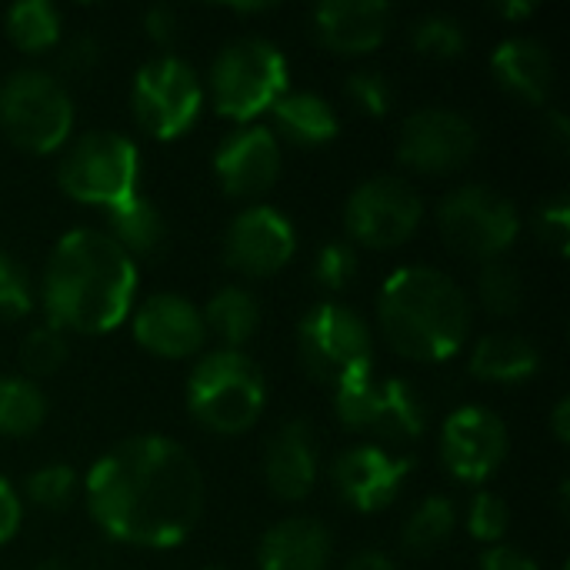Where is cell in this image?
I'll list each match as a JSON object with an SVG mask.
<instances>
[{
	"label": "cell",
	"mask_w": 570,
	"mask_h": 570,
	"mask_svg": "<svg viewBox=\"0 0 570 570\" xmlns=\"http://www.w3.org/2000/svg\"><path fill=\"white\" fill-rule=\"evenodd\" d=\"M87 504L104 534L134 548L180 544L204 508L197 461L170 438L140 434L107 451L87 474Z\"/></svg>",
	"instance_id": "6da1fadb"
},
{
	"label": "cell",
	"mask_w": 570,
	"mask_h": 570,
	"mask_svg": "<svg viewBox=\"0 0 570 570\" xmlns=\"http://www.w3.org/2000/svg\"><path fill=\"white\" fill-rule=\"evenodd\" d=\"M137 294L134 257L97 227H77L57 240L43 267L40 297L50 327L107 334L127 321Z\"/></svg>",
	"instance_id": "7a4b0ae2"
},
{
	"label": "cell",
	"mask_w": 570,
	"mask_h": 570,
	"mask_svg": "<svg viewBox=\"0 0 570 570\" xmlns=\"http://www.w3.org/2000/svg\"><path fill=\"white\" fill-rule=\"evenodd\" d=\"M384 341L411 361L441 364L454 357L471 331V301L454 277L411 264L394 271L377 301Z\"/></svg>",
	"instance_id": "3957f363"
},
{
	"label": "cell",
	"mask_w": 570,
	"mask_h": 570,
	"mask_svg": "<svg viewBox=\"0 0 570 570\" xmlns=\"http://www.w3.org/2000/svg\"><path fill=\"white\" fill-rule=\"evenodd\" d=\"M267 404V381L244 351H210L187 377V407L214 434H244Z\"/></svg>",
	"instance_id": "277c9868"
},
{
	"label": "cell",
	"mask_w": 570,
	"mask_h": 570,
	"mask_svg": "<svg viewBox=\"0 0 570 570\" xmlns=\"http://www.w3.org/2000/svg\"><path fill=\"white\" fill-rule=\"evenodd\" d=\"M207 83L220 117L250 120L287 94V60L277 43L240 37L214 57Z\"/></svg>",
	"instance_id": "5b68a950"
},
{
	"label": "cell",
	"mask_w": 570,
	"mask_h": 570,
	"mask_svg": "<svg viewBox=\"0 0 570 570\" xmlns=\"http://www.w3.org/2000/svg\"><path fill=\"white\" fill-rule=\"evenodd\" d=\"M0 127L17 147L50 154L70 137L73 100L53 73L33 67L13 70L0 87Z\"/></svg>",
	"instance_id": "8992f818"
},
{
	"label": "cell",
	"mask_w": 570,
	"mask_h": 570,
	"mask_svg": "<svg viewBox=\"0 0 570 570\" xmlns=\"http://www.w3.org/2000/svg\"><path fill=\"white\" fill-rule=\"evenodd\" d=\"M297 347L311 377L331 387L374 371V337L367 321L337 301H321L301 317Z\"/></svg>",
	"instance_id": "52a82bcc"
},
{
	"label": "cell",
	"mask_w": 570,
	"mask_h": 570,
	"mask_svg": "<svg viewBox=\"0 0 570 570\" xmlns=\"http://www.w3.org/2000/svg\"><path fill=\"white\" fill-rule=\"evenodd\" d=\"M140 154L137 144L114 130H90L70 144L60 160V187L80 200L97 207H117L130 194H137Z\"/></svg>",
	"instance_id": "ba28073f"
},
{
	"label": "cell",
	"mask_w": 570,
	"mask_h": 570,
	"mask_svg": "<svg viewBox=\"0 0 570 570\" xmlns=\"http://www.w3.org/2000/svg\"><path fill=\"white\" fill-rule=\"evenodd\" d=\"M337 421L351 431H371L387 441H417L428 431L421 394L401 377H374L364 371L334 387Z\"/></svg>",
	"instance_id": "9c48e42d"
},
{
	"label": "cell",
	"mask_w": 570,
	"mask_h": 570,
	"mask_svg": "<svg viewBox=\"0 0 570 570\" xmlns=\"http://www.w3.org/2000/svg\"><path fill=\"white\" fill-rule=\"evenodd\" d=\"M438 230L458 254L474 261H498L511 250L521 230L518 207L484 184L451 190L438 207Z\"/></svg>",
	"instance_id": "30bf717a"
},
{
	"label": "cell",
	"mask_w": 570,
	"mask_h": 570,
	"mask_svg": "<svg viewBox=\"0 0 570 570\" xmlns=\"http://www.w3.org/2000/svg\"><path fill=\"white\" fill-rule=\"evenodd\" d=\"M200 104H204V90L194 70L170 53L147 60L130 87V107L137 124L160 140L190 130V124L200 114Z\"/></svg>",
	"instance_id": "8fae6325"
},
{
	"label": "cell",
	"mask_w": 570,
	"mask_h": 570,
	"mask_svg": "<svg viewBox=\"0 0 570 570\" xmlns=\"http://www.w3.org/2000/svg\"><path fill=\"white\" fill-rule=\"evenodd\" d=\"M424 217L417 190L401 177L364 180L344 207L347 234L364 247H397L404 244Z\"/></svg>",
	"instance_id": "7c38bea8"
},
{
	"label": "cell",
	"mask_w": 570,
	"mask_h": 570,
	"mask_svg": "<svg viewBox=\"0 0 570 570\" xmlns=\"http://www.w3.org/2000/svg\"><path fill=\"white\" fill-rule=\"evenodd\" d=\"M478 150L474 124L451 107L414 110L397 137V157L421 174H451Z\"/></svg>",
	"instance_id": "4fadbf2b"
},
{
	"label": "cell",
	"mask_w": 570,
	"mask_h": 570,
	"mask_svg": "<svg viewBox=\"0 0 570 570\" xmlns=\"http://www.w3.org/2000/svg\"><path fill=\"white\" fill-rule=\"evenodd\" d=\"M508 424L488 407H458L441 428L444 468L468 484L488 481L508 458Z\"/></svg>",
	"instance_id": "5bb4252c"
},
{
	"label": "cell",
	"mask_w": 570,
	"mask_h": 570,
	"mask_svg": "<svg viewBox=\"0 0 570 570\" xmlns=\"http://www.w3.org/2000/svg\"><path fill=\"white\" fill-rule=\"evenodd\" d=\"M297 250L294 224L277 207H247L240 210L224 234V261L247 277L277 274Z\"/></svg>",
	"instance_id": "9a60e30c"
},
{
	"label": "cell",
	"mask_w": 570,
	"mask_h": 570,
	"mask_svg": "<svg viewBox=\"0 0 570 570\" xmlns=\"http://www.w3.org/2000/svg\"><path fill=\"white\" fill-rule=\"evenodd\" d=\"M407 471H411L407 458H394L384 448L364 444V448H347L334 458L331 481L344 504H351L361 514H374L401 494Z\"/></svg>",
	"instance_id": "2e32d148"
},
{
	"label": "cell",
	"mask_w": 570,
	"mask_h": 570,
	"mask_svg": "<svg viewBox=\"0 0 570 570\" xmlns=\"http://www.w3.org/2000/svg\"><path fill=\"white\" fill-rule=\"evenodd\" d=\"M214 174L230 197H257L281 174V144L267 127H237L214 150Z\"/></svg>",
	"instance_id": "e0dca14e"
},
{
	"label": "cell",
	"mask_w": 570,
	"mask_h": 570,
	"mask_svg": "<svg viewBox=\"0 0 570 570\" xmlns=\"http://www.w3.org/2000/svg\"><path fill=\"white\" fill-rule=\"evenodd\" d=\"M134 337L157 357H194L204 347L207 327L200 311L180 294H150L134 311Z\"/></svg>",
	"instance_id": "ac0fdd59"
},
{
	"label": "cell",
	"mask_w": 570,
	"mask_h": 570,
	"mask_svg": "<svg viewBox=\"0 0 570 570\" xmlns=\"http://www.w3.org/2000/svg\"><path fill=\"white\" fill-rule=\"evenodd\" d=\"M391 7L384 0H324L314 7V33L327 50L367 53L384 43Z\"/></svg>",
	"instance_id": "d6986e66"
},
{
	"label": "cell",
	"mask_w": 570,
	"mask_h": 570,
	"mask_svg": "<svg viewBox=\"0 0 570 570\" xmlns=\"http://www.w3.org/2000/svg\"><path fill=\"white\" fill-rule=\"evenodd\" d=\"M321 471L317 441L307 421H291L267 441L264 451V478L267 488L284 501H301L314 491Z\"/></svg>",
	"instance_id": "ffe728a7"
},
{
	"label": "cell",
	"mask_w": 570,
	"mask_h": 570,
	"mask_svg": "<svg viewBox=\"0 0 570 570\" xmlns=\"http://www.w3.org/2000/svg\"><path fill=\"white\" fill-rule=\"evenodd\" d=\"M331 531L314 518H287L274 524L257 548L261 570H327Z\"/></svg>",
	"instance_id": "44dd1931"
},
{
	"label": "cell",
	"mask_w": 570,
	"mask_h": 570,
	"mask_svg": "<svg viewBox=\"0 0 570 570\" xmlns=\"http://www.w3.org/2000/svg\"><path fill=\"white\" fill-rule=\"evenodd\" d=\"M491 70L508 94L528 104H544L551 97L554 60L548 47L538 43L534 37H508L504 43H498L491 57Z\"/></svg>",
	"instance_id": "7402d4cb"
},
{
	"label": "cell",
	"mask_w": 570,
	"mask_h": 570,
	"mask_svg": "<svg viewBox=\"0 0 570 570\" xmlns=\"http://www.w3.org/2000/svg\"><path fill=\"white\" fill-rule=\"evenodd\" d=\"M271 114H274L277 130L301 147H321L334 140L341 130L334 107L314 90H294V94L287 90L284 97H277Z\"/></svg>",
	"instance_id": "603a6c76"
},
{
	"label": "cell",
	"mask_w": 570,
	"mask_h": 570,
	"mask_svg": "<svg viewBox=\"0 0 570 570\" xmlns=\"http://www.w3.org/2000/svg\"><path fill=\"white\" fill-rule=\"evenodd\" d=\"M541 354L528 337L518 334H491L478 341L471 354V374L491 384H524L538 374Z\"/></svg>",
	"instance_id": "cb8c5ba5"
},
{
	"label": "cell",
	"mask_w": 570,
	"mask_h": 570,
	"mask_svg": "<svg viewBox=\"0 0 570 570\" xmlns=\"http://www.w3.org/2000/svg\"><path fill=\"white\" fill-rule=\"evenodd\" d=\"M204 327L217 334L230 351L247 344L261 327V304L244 287H220L204 307Z\"/></svg>",
	"instance_id": "d4e9b609"
},
{
	"label": "cell",
	"mask_w": 570,
	"mask_h": 570,
	"mask_svg": "<svg viewBox=\"0 0 570 570\" xmlns=\"http://www.w3.org/2000/svg\"><path fill=\"white\" fill-rule=\"evenodd\" d=\"M107 220H110V237L134 257V254H154L167 234L164 227V214L157 210L154 200L140 197V194H130L124 204L110 207L107 210Z\"/></svg>",
	"instance_id": "484cf974"
},
{
	"label": "cell",
	"mask_w": 570,
	"mask_h": 570,
	"mask_svg": "<svg viewBox=\"0 0 570 570\" xmlns=\"http://www.w3.org/2000/svg\"><path fill=\"white\" fill-rule=\"evenodd\" d=\"M7 33L27 53L50 50L60 40V10L50 0H20L7 10Z\"/></svg>",
	"instance_id": "4316f807"
},
{
	"label": "cell",
	"mask_w": 570,
	"mask_h": 570,
	"mask_svg": "<svg viewBox=\"0 0 570 570\" xmlns=\"http://www.w3.org/2000/svg\"><path fill=\"white\" fill-rule=\"evenodd\" d=\"M47 417V401L33 381L23 377H0V434L3 438H27Z\"/></svg>",
	"instance_id": "83f0119b"
},
{
	"label": "cell",
	"mask_w": 570,
	"mask_h": 570,
	"mask_svg": "<svg viewBox=\"0 0 570 570\" xmlns=\"http://www.w3.org/2000/svg\"><path fill=\"white\" fill-rule=\"evenodd\" d=\"M458 528V508L448 498H428L404 524V548L411 554H434L451 541Z\"/></svg>",
	"instance_id": "f1b7e54d"
},
{
	"label": "cell",
	"mask_w": 570,
	"mask_h": 570,
	"mask_svg": "<svg viewBox=\"0 0 570 570\" xmlns=\"http://www.w3.org/2000/svg\"><path fill=\"white\" fill-rule=\"evenodd\" d=\"M478 297L498 317L514 314L524 304V277H521V271L504 257L488 261L481 277H478Z\"/></svg>",
	"instance_id": "f546056e"
},
{
	"label": "cell",
	"mask_w": 570,
	"mask_h": 570,
	"mask_svg": "<svg viewBox=\"0 0 570 570\" xmlns=\"http://www.w3.org/2000/svg\"><path fill=\"white\" fill-rule=\"evenodd\" d=\"M411 43L428 60H454L468 47L464 27L448 13H428L411 27Z\"/></svg>",
	"instance_id": "4dcf8cb0"
},
{
	"label": "cell",
	"mask_w": 570,
	"mask_h": 570,
	"mask_svg": "<svg viewBox=\"0 0 570 570\" xmlns=\"http://www.w3.org/2000/svg\"><path fill=\"white\" fill-rule=\"evenodd\" d=\"M20 364L33 377L57 374L67 364V337H63V331H57L50 324L30 331L23 337V347H20Z\"/></svg>",
	"instance_id": "1f68e13d"
},
{
	"label": "cell",
	"mask_w": 570,
	"mask_h": 570,
	"mask_svg": "<svg viewBox=\"0 0 570 570\" xmlns=\"http://www.w3.org/2000/svg\"><path fill=\"white\" fill-rule=\"evenodd\" d=\"M33 311V284L27 267L0 250V321H20Z\"/></svg>",
	"instance_id": "d6a6232c"
},
{
	"label": "cell",
	"mask_w": 570,
	"mask_h": 570,
	"mask_svg": "<svg viewBox=\"0 0 570 570\" xmlns=\"http://www.w3.org/2000/svg\"><path fill=\"white\" fill-rule=\"evenodd\" d=\"M77 494V474L67 464H47L27 478V498L43 511H60Z\"/></svg>",
	"instance_id": "836d02e7"
},
{
	"label": "cell",
	"mask_w": 570,
	"mask_h": 570,
	"mask_svg": "<svg viewBox=\"0 0 570 570\" xmlns=\"http://www.w3.org/2000/svg\"><path fill=\"white\" fill-rule=\"evenodd\" d=\"M357 277V250L351 244H324L314 257V281L324 291H347Z\"/></svg>",
	"instance_id": "e575fe53"
},
{
	"label": "cell",
	"mask_w": 570,
	"mask_h": 570,
	"mask_svg": "<svg viewBox=\"0 0 570 570\" xmlns=\"http://www.w3.org/2000/svg\"><path fill=\"white\" fill-rule=\"evenodd\" d=\"M508 528H511V511H508L504 498L481 491L468 508V531L484 544H498L508 534Z\"/></svg>",
	"instance_id": "d590c367"
},
{
	"label": "cell",
	"mask_w": 570,
	"mask_h": 570,
	"mask_svg": "<svg viewBox=\"0 0 570 570\" xmlns=\"http://www.w3.org/2000/svg\"><path fill=\"white\" fill-rule=\"evenodd\" d=\"M347 97L367 114V117H384L394 107V87L384 73L377 70H357L347 77Z\"/></svg>",
	"instance_id": "8d00e7d4"
},
{
	"label": "cell",
	"mask_w": 570,
	"mask_h": 570,
	"mask_svg": "<svg viewBox=\"0 0 570 570\" xmlns=\"http://www.w3.org/2000/svg\"><path fill=\"white\" fill-rule=\"evenodd\" d=\"M538 234L554 254H568L570 240V200L568 194H554L551 200L541 204L538 210Z\"/></svg>",
	"instance_id": "74e56055"
},
{
	"label": "cell",
	"mask_w": 570,
	"mask_h": 570,
	"mask_svg": "<svg viewBox=\"0 0 570 570\" xmlns=\"http://www.w3.org/2000/svg\"><path fill=\"white\" fill-rule=\"evenodd\" d=\"M481 570H541L538 561L518 548H508V544H498V548H488L484 558H481Z\"/></svg>",
	"instance_id": "f35d334b"
},
{
	"label": "cell",
	"mask_w": 570,
	"mask_h": 570,
	"mask_svg": "<svg viewBox=\"0 0 570 570\" xmlns=\"http://www.w3.org/2000/svg\"><path fill=\"white\" fill-rule=\"evenodd\" d=\"M144 30L154 43H170L177 37V13L170 7L157 3L144 13Z\"/></svg>",
	"instance_id": "ab89813d"
},
{
	"label": "cell",
	"mask_w": 570,
	"mask_h": 570,
	"mask_svg": "<svg viewBox=\"0 0 570 570\" xmlns=\"http://www.w3.org/2000/svg\"><path fill=\"white\" fill-rule=\"evenodd\" d=\"M20 514H23V508H20L17 491L10 488V481H7V478H0V544H3V541H10V538L17 534V528H20Z\"/></svg>",
	"instance_id": "60d3db41"
},
{
	"label": "cell",
	"mask_w": 570,
	"mask_h": 570,
	"mask_svg": "<svg viewBox=\"0 0 570 570\" xmlns=\"http://www.w3.org/2000/svg\"><path fill=\"white\" fill-rule=\"evenodd\" d=\"M97 53H100V47H97L94 37H77V40H70L67 50L60 53V63H63L67 70H73V73H83V70H90V67L97 63Z\"/></svg>",
	"instance_id": "b9f144b4"
},
{
	"label": "cell",
	"mask_w": 570,
	"mask_h": 570,
	"mask_svg": "<svg viewBox=\"0 0 570 570\" xmlns=\"http://www.w3.org/2000/svg\"><path fill=\"white\" fill-rule=\"evenodd\" d=\"M347 570H397V564H394L384 551L367 548V551H357V554L347 561Z\"/></svg>",
	"instance_id": "7bdbcfd3"
},
{
	"label": "cell",
	"mask_w": 570,
	"mask_h": 570,
	"mask_svg": "<svg viewBox=\"0 0 570 570\" xmlns=\"http://www.w3.org/2000/svg\"><path fill=\"white\" fill-rule=\"evenodd\" d=\"M551 428H554V438H558L561 444H568V441H570V401H568V397H561V401L554 404V414H551Z\"/></svg>",
	"instance_id": "ee69618b"
},
{
	"label": "cell",
	"mask_w": 570,
	"mask_h": 570,
	"mask_svg": "<svg viewBox=\"0 0 570 570\" xmlns=\"http://www.w3.org/2000/svg\"><path fill=\"white\" fill-rule=\"evenodd\" d=\"M548 124H551V140L561 147V150H568L570 144V120L561 114V110H551L548 114Z\"/></svg>",
	"instance_id": "f6af8a7d"
},
{
	"label": "cell",
	"mask_w": 570,
	"mask_h": 570,
	"mask_svg": "<svg viewBox=\"0 0 570 570\" xmlns=\"http://www.w3.org/2000/svg\"><path fill=\"white\" fill-rule=\"evenodd\" d=\"M498 10L504 13V17H511V20H521V17H531L534 13V3H528V0H511V3H498Z\"/></svg>",
	"instance_id": "bcb514c9"
},
{
	"label": "cell",
	"mask_w": 570,
	"mask_h": 570,
	"mask_svg": "<svg viewBox=\"0 0 570 570\" xmlns=\"http://www.w3.org/2000/svg\"><path fill=\"white\" fill-rule=\"evenodd\" d=\"M564 570H568V568H564Z\"/></svg>",
	"instance_id": "7dc6e473"
}]
</instances>
